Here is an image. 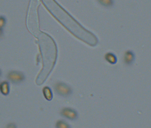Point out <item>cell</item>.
Returning <instances> with one entry per match:
<instances>
[{"instance_id": "obj_5", "label": "cell", "mask_w": 151, "mask_h": 128, "mask_svg": "<svg viewBox=\"0 0 151 128\" xmlns=\"http://www.w3.org/2000/svg\"><path fill=\"white\" fill-rule=\"evenodd\" d=\"M105 58L108 62L111 65H115L117 63V57L115 54L113 52H107L105 55Z\"/></svg>"}, {"instance_id": "obj_8", "label": "cell", "mask_w": 151, "mask_h": 128, "mask_svg": "<svg viewBox=\"0 0 151 128\" xmlns=\"http://www.w3.org/2000/svg\"><path fill=\"white\" fill-rule=\"evenodd\" d=\"M99 4L105 7H111L114 4V0H98Z\"/></svg>"}, {"instance_id": "obj_1", "label": "cell", "mask_w": 151, "mask_h": 128, "mask_svg": "<svg viewBox=\"0 0 151 128\" xmlns=\"http://www.w3.org/2000/svg\"><path fill=\"white\" fill-rule=\"evenodd\" d=\"M56 94L63 98H68L73 93V90L69 85L63 82H59L54 85Z\"/></svg>"}, {"instance_id": "obj_3", "label": "cell", "mask_w": 151, "mask_h": 128, "mask_svg": "<svg viewBox=\"0 0 151 128\" xmlns=\"http://www.w3.org/2000/svg\"><path fill=\"white\" fill-rule=\"evenodd\" d=\"M60 115L62 117L71 121H76L78 117V112L71 108H64L60 112Z\"/></svg>"}, {"instance_id": "obj_11", "label": "cell", "mask_w": 151, "mask_h": 128, "mask_svg": "<svg viewBox=\"0 0 151 128\" xmlns=\"http://www.w3.org/2000/svg\"></svg>"}, {"instance_id": "obj_4", "label": "cell", "mask_w": 151, "mask_h": 128, "mask_svg": "<svg viewBox=\"0 0 151 128\" xmlns=\"http://www.w3.org/2000/svg\"><path fill=\"white\" fill-rule=\"evenodd\" d=\"M136 59V56L133 51L128 50L124 53V61L126 65L131 66L134 63Z\"/></svg>"}, {"instance_id": "obj_6", "label": "cell", "mask_w": 151, "mask_h": 128, "mask_svg": "<svg viewBox=\"0 0 151 128\" xmlns=\"http://www.w3.org/2000/svg\"><path fill=\"white\" fill-rule=\"evenodd\" d=\"M0 91L4 95L7 96L10 91L9 83L7 81H3L0 83Z\"/></svg>"}, {"instance_id": "obj_10", "label": "cell", "mask_w": 151, "mask_h": 128, "mask_svg": "<svg viewBox=\"0 0 151 128\" xmlns=\"http://www.w3.org/2000/svg\"><path fill=\"white\" fill-rule=\"evenodd\" d=\"M1 75H2V71H1V70L0 69V77L1 76Z\"/></svg>"}, {"instance_id": "obj_2", "label": "cell", "mask_w": 151, "mask_h": 128, "mask_svg": "<svg viewBox=\"0 0 151 128\" xmlns=\"http://www.w3.org/2000/svg\"><path fill=\"white\" fill-rule=\"evenodd\" d=\"M7 78L9 81L15 84H18L23 81L25 77L23 73L17 71H11L7 75Z\"/></svg>"}, {"instance_id": "obj_7", "label": "cell", "mask_w": 151, "mask_h": 128, "mask_svg": "<svg viewBox=\"0 0 151 128\" xmlns=\"http://www.w3.org/2000/svg\"><path fill=\"white\" fill-rule=\"evenodd\" d=\"M43 94L45 98L48 101H51L52 99V90L48 87H45L43 89Z\"/></svg>"}, {"instance_id": "obj_9", "label": "cell", "mask_w": 151, "mask_h": 128, "mask_svg": "<svg viewBox=\"0 0 151 128\" xmlns=\"http://www.w3.org/2000/svg\"><path fill=\"white\" fill-rule=\"evenodd\" d=\"M55 127L58 128H69L71 127L64 120H59L56 122Z\"/></svg>"}]
</instances>
